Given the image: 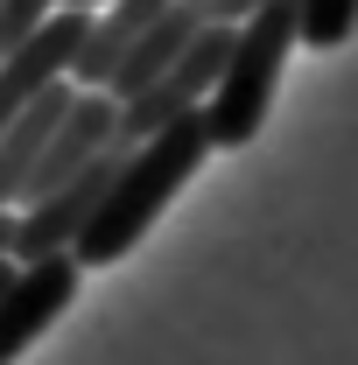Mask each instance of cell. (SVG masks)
<instances>
[{"mask_svg": "<svg viewBox=\"0 0 358 365\" xmlns=\"http://www.w3.org/2000/svg\"><path fill=\"white\" fill-rule=\"evenodd\" d=\"M56 7H63V0H0V56L21 43V36H29L36 21H49Z\"/></svg>", "mask_w": 358, "mask_h": 365, "instance_id": "7", "label": "cell"}, {"mask_svg": "<svg viewBox=\"0 0 358 365\" xmlns=\"http://www.w3.org/2000/svg\"><path fill=\"white\" fill-rule=\"evenodd\" d=\"M295 29H302V0H260V7H246L232 21L225 71L197 106L211 148H246L267 127V106H274V85H281V63L295 49Z\"/></svg>", "mask_w": 358, "mask_h": 365, "instance_id": "2", "label": "cell"}, {"mask_svg": "<svg viewBox=\"0 0 358 365\" xmlns=\"http://www.w3.org/2000/svg\"><path fill=\"white\" fill-rule=\"evenodd\" d=\"M63 7H85V14H91V7H106V0H63Z\"/></svg>", "mask_w": 358, "mask_h": 365, "instance_id": "10", "label": "cell"}, {"mask_svg": "<svg viewBox=\"0 0 358 365\" xmlns=\"http://www.w3.org/2000/svg\"><path fill=\"white\" fill-rule=\"evenodd\" d=\"M204 21H211V14H204V0H169V7L140 29L134 43H127V56L106 71V85H98V91H106V98H134L140 85H155V78L183 56V43H190Z\"/></svg>", "mask_w": 358, "mask_h": 365, "instance_id": "5", "label": "cell"}, {"mask_svg": "<svg viewBox=\"0 0 358 365\" xmlns=\"http://www.w3.org/2000/svg\"><path fill=\"white\" fill-rule=\"evenodd\" d=\"M204 162H211L204 113L190 106V113H176V120H162V127H155L148 140H134V155L113 169L98 211H91L85 232L71 239V260H78V267H113V260H127L140 239H148V225L169 211V197H176Z\"/></svg>", "mask_w": 358, "mask_h": 365, "instance_id": "1", "label": "cell"}, {"mask_svg": "<svg viewBox=\"0 0 358 365\" xmlns=\"http://www.w3.org/2000/svg\"><path fill=\"white\" fill-rule=\"evenodd\" d=\"M7 239H14V204H0V253H7Z\"/></svg>", "mask_w": 358, "mask_h": 365, "instance_id": "8", "label": "cell"}, {"mask_svg": "<svg viewBox=\"0 0 358 365\" xmlns=\"http://www.w3.org/2000/svg\"><path fill=\"white\" fill-rule=\"evenodd\" d=\"M78 260L71 253H43V260H14L7 288H0V365H14L49 323L78 302Z\"/></svg>", "mask_w": 358, "mask_h": 365, "instance_id": "4", "label": "cell"}, {"mask_svg": "<svg viewBox=\"0 0 358 365\" xmlns=\"http://www.w3.org/2000/svg\"><path fill=\"white\" fill-rule=\"evenodd\" d=\"M127 155H134V148L106 140V148L91 155L78 176H63L56 190H43L36 204H14V239H7V260H43V253H71V239L85 232V218L98 211L106 182H113V169H120Z\"/></svg>", "mask_w": 358, "mask_h": 365, "instance_id": "3", "label": "cell"}, {"mask_svg": "<svg viewBox=\"0 0 358 365\" xmlns=\"http://www.w3.org/2000/svg\"><path fill=\"white\" fill-rule=\"evenodd\" d=\"M352 29H358V0H302V29H295V43H310V49H344L352 43Z\"/></svg>", "mask_w": 358, "mask_h": 365, "instance_id": "6", "label": "cell"}, {"mask_svg": "<svg viewBox=\"0 0 358 365\" xmlns=\"http://www.w3.org/2000/svg\"><path fill=\"white\" fill-rule=\"evenodd\" d=\"M7 274H14V260H7V253H0V288H7Z\"/></svg>", "mask_w": 358, "mask_h": 365, "instance_id": "9", "label": "cell"}]
</instances>
